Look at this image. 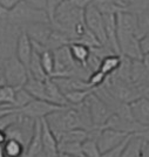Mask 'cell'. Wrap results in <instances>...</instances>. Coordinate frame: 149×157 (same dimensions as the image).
<instances>
[{"instance_id": "obj_17", "label": "cell", "mask_w": 149, "mask_h": 157, "mask_svg": "<svg viewBox=\"0 0 149 157\" xmlns=\"http://www.w3.org/2000/svg\"><path fill=\"white\" fill-rule=\"evenodd\" d=\"M131 81L139 88L149 83V72L142 60L131 61Z\"/></svg>"}, {"instance_id": "obj_35", "label": "cell", "mask_w": 149, "mask_h": 157, "mask_svg": "<svg viewBox=\"0 0 149 157\" xmlns=\"http://www.w3.org/2000/svg\"><path fill=\"white\" fill-rule=\"evenodd\" d=\"M20 1H22V0H0V5H2L8 11H11L19 4Z\"/></svg>"}, {"instance_id": "obj_10", "label": "cell", "mask_w": 149, "mask_h": 157, "mask_svg": "<svg viewBox=\"0 0 149 157\" xmlns=\"http://www.w3.org/2000/svg\"><path fill=\"white\" fill-rule=\"evenodd\" d=\"M21 31L26 33L33 42L44 45L46 47L53 32V26L51 22H34L22 27Z\"/></svg>"}, {"instance_id": "obj_36", "label": "cell", "mask_w": 149, "mask_h": 157, "mask_svg": "<svg viewBox=\"0 0 149 157\" xmlns=\"http://www.w3.org/2000/svg\"><path fill=\"white\" fill-rule=\"evenodd\" d=\"M140 45H141V49H142L143 54L149 53V34L144 35L140 39Z\"/></svg>"}, {"instance_id": "obj_3", "label": "cell", "mask_w": 149, "mask_h": 157, "mask_svg": "<svg viewBox=\"0 0 149 157\" xmlns=\"http://www.w3.org/2000/svg\"><path fill=\"white\" fill-rule=\"evenodd\" d=\"M4 75L6 85L13 87L14 89H19L25 86L29 72L27 66L24 65L14 54L4 61Z\"/></svg>"}, {"instance_id": "obj_22", "label": "cell", "mask_w": 149, "mask_h": 157, "mask_svg": "<svg viewBox=\"0 0 149 157\" xmlns=\"http://www.w3.org/2000/svg\"><path fill=\"white\" fill-rule=\"evenodd\" d=\"M121 61H122V56L119 55V54L108 55V56H106L101 61L100 71L104 73V74H106L107 76H109V75L114 74L119 69V67L121 65Z\"/></svg>"}, {"instance_id": "obj_41", "label": "cell", "mask_w": 149, "mask_h": 157, "mask_svg": "<svg viewBox=\"0 0 149 157\" xmlns=\"http://www.w3.org/2000/svg\"><path fill=\"white\" fill-rule=\"evenodd\" d=\"M8 140L6 130H0V147H2L4 144L6 143V141Z\"/></svg>"}, {"instance_id": "obj_29", "label": "cell", "mask_w": 149, "mask_h": 157, "mask_svg": "<svg viewBox=\"0 0 149 157\" xmlns=\"http://www.w3.org/2000/svg\"><path fill=\"white\" fill-rule=\"evenodd\" d=\"M59 151L71 155V156L84 157L82 152V143L80 142H68V143H59Z\"/></svg>"}, {"instance_id": "obj_33", "label": "cell", "mask_w": 149, "mask_h": 157, "mask_svg": "<svg viewBox=\"0 0 149 157\" xmlns=\"http://www.w3.org/2000/svg\"><path fill=\"white\" fill-rule=\"evenodd\" d=\"M130 135H131V134H130ZM130 135L126 138L124 141H123L122 143L119 144L117 147H115V148H113V149H110V150L104 152V154L101 155V157H122L123 150H124V147H126V144H127V142H128Z\"/></svg>"}, {"instance_id": "obj_20", "label": "cell", "mask_w": 149, "mask_h": 157, "mask_svg": "<svg viewBox=\"0 0 149 157\" xmlns=\"http://www.w3.org/2000/svg\"><path fill=\"white\" fill-rule=\"evenodd\" d=\"M144 140L137 134H131L124 147L122 157H142Z\"/></svg>"}, {"instance_id": "obj_16", "label": "cell", "mask_w": 149, "mask_h": 157, "mask_svg": "<svg viewBox=\"0 0 149 157\" xmlns=\"http://www.w3.org/2000/svg\"><path fill=\"white\" fill-rule=\"evenodd\" d=\"M46 82V94H47V101L52 102L54 105H61V107H69V103L66 98L64 92L60 89L58 83L52 78H48Z\"/></svg>"}, {"instance_id": "obj_37", "label": "cell", "mask_w": 149, "mask_h": 157, "mask_svg": "<svg viewBox=\"0 0 149 157\" xmlns=\"http://www.w3.org/2000/svg\"><path fill=\"white\" fill-rule=\"evenodd\" d=\"M136 134H137L139 136H141L146 142H149V125L148 127H144L142 130L136 132Z\"/></svg>"}, {"instance_id": "obj_31", "label": "cell", "mask_w": 149, "mask_h": 157, "mask_svg": "<svg viewBox=\"0 0 149 157\" xmlns=\"http://www.w3.org/2000/svg\"><path fill=\"white\" fill-rule=\"evenodd\" d=\"M33 96L27 92L26 89L22 87V88H19L15 90V103H14V107L15 109H20L22 107H25L26 105H28L31 101L33 100Z\"/></svg>"}, {"instance_id": "obj_38", "label": "cell", "mask_w": 149, "mask_h": 157, "mask_svg": "<svg viewBox=\"0 0 149 157\" xmlns=\"http://www.w3.org/2000/svg\"><path fill=\"white\" fill-rule=\"evenodd\" d=\"M8 13H10V11L5 8L2 5H0V20H7Z\"/></svg>"}, {"instance_id": "obj_44", "label": "cell", "mask_w": 149, "mask_h": 157, "mask_svg": "<svg viewBox=\"0 0 149 157\" xmlns=\"http://www.w3.org/2000/svg\"><path fill=\"white\" fill-rule=\"evenodd\" d=\"M142 61H143V63H144V66L147 67V69H148V72H149V53L143 54Z\"/></svg>"}, {"instance_id": "obj_8", "label": "cell", "mask_w": 149, "mask_h": 157, "mask_svg": "<svg viewBox=\"0 0 149 157\" xmlns=\"http://www.w3.org/2000/svg\"><path fill=\"white\" fill-rule=\"evenodd\" d=\"M34 128H35V121L34 120L26 117V116H22L21 114H19L18 121L6 130L7 136H8V138H15V140L20 141L27 149V145H28L33 136Z\"/></svg>"}, {"instance_id": "obj_4", "label": "cell", "mask_w": 149, "mask_h": 157, "mask_svg": "<svg viewBox=\"0 0 149 157\" xmlns=\"http://www.w3.org/2000/svg\"><path fill=\"white\" fill-rule=\"evenodd\" d=\"M21 28L7 20H0V60L15 54V46Z\"/></svg>"}, {"instance_id": "obj_32", "label": "cell", "mask_w": 149, "mask_h": 157, "mask_svg": "<svg viewBox=\"0 0 149 157\" xmlns=\"http://www.w3.org/2000/svg\"><path fill=\"white\" fill-rule=\"evenodd\" d=\"M107 78H108V76L99 69V71H95V72L91 73V75H89V78H88V82H89V85H91L92 88L95 89L97 87H101V86L104 85V82H106V80H107Z\"/></svg>"}, {"instance_id": "obj_14", "label": "cell", "mask_w": 149, "mask_h": 157, "mask_svg": "<svg viewBox=\"0 0 149 157\" xmlns=\"http://www.w3.org/2000/svg\"><path fill=\"white\" fill-rule=\"evenodd\" d=\"M64 94L74 90H82V89H93L87 80L74 78V76H67V78H52Z\"/></svg>"}, {"instance_id": "obj_12", "label": "cell", "mask_w": 149, "mask_h": 157, "mask_svg": "<svg viewBox=\"0 0 149 157\" xmlns=\"http://www.w3.org/2000/svg\"><path fill=\"white\" fill-rule=\"evenodd\" d=\"M33 55V44L32 40L29 39V36L27 35L24 31H21L19 34V38L17 41V46H15V56L24 63L25 66H29L31 59Z\"/></svg>"}, {"instance_id": "obj_21", "label": "cell", "mask_w": 149, "mask_h": 157, "mask_svg": "<svg viewBox=\"0 0 149 157\" xmlns=\"http://www.w3.org/2000/svg\"><path fill=\"white\" fill-rule=\"evenodd\" d=\"M89 137V130L86 129H73V130L64 131L57 136L59 143H68V142H80L82 143Z\"/></svg>"}, {"instance_id": "obj_18", "label": "cell", "mask_w": 149, "mask_h": 157, "mask_svg": "<svg viewBox=\"0 0 149 157\" xmlns=\"http://www.w3.org/2000/svg\"><path fill=\"white\" fill-rule=\"evenodd\" d=\"M24 88L34 98L38 100H46L47 101V94H46V82L44 80L34 78L33 75H28L26 83Z\"/></svg>"}, {"instance_id": "obj_1", "label": "cell", "mask_w": 149, "mask_h": 157, "mask_svg": "<svg viewBox=\"0 0 149 157\" xmlns=\"http://www.w3.org/2000/svg\"><path fill=\"white\" fill-rule=\"evenodd\" d=\"M45 120L52 131L55 134V136H59L64 131L84 129L79 110L76 109V107H72V105L54 111Z\"/></svg>"}, {"instance_id": "obj_34", "label": "cell", "mask_w": 149, "mask_h": 157, "mask_svg": "<svg viewBox=\"0 0 149 157\" xmlns=\"http://www.w3.org/2000/svg\"><path fill=\"white\" fill-rule=\"evenodd\" d=\"M28 5L37 8V10H41V11H46L47 12V6H48V0H25Z\"/></svg>"}, {"instance_id": "obj_24", "label": "cell", "mask_w": 149, "mask_h": 157, "mask_svg": "<svg viewBox=\"0 0 149 157\" xmlns=\"http://www.w3.org/2000/svg\"><path fill=\"white\" fill-rule=\"evenodd\" d=\"M15 90L17 89L8 85L0 86V108L15 109Z\"/></svg>"}, {"instance_id": "obj_46", "label": "cell", "mask_w": 149, "mask_h": 157, "mask_svg": "<svg viewBox=\"0 0 149 157\" xmlns=\"http://www.w3.org/2000/svg\"><path fill=\"white\" fill-rule=\"evenodd\" d=\"M58 157H78V156H71V155H66V154H62V152H60Z\"/></svg>"}, {"instance_id": "obj_30", "label": "cell", "mask_w": 149, "mask_h": 157, "mask_svg": "<svg viewBox=\"0 0 149 157\" xmlns=\"http://www.w3.org/2000/svg\"><path fill=\"white\" fill-rule=\"evenodd\" d=\"M139 17V35L140 39L149 34V8L140 11L137 13Z\"/></svg>"}, {"instance_id": "obj_26", "label": "cell", "mask_w": 149, "mask_h": 157, "mask_svg": "<svg viewBox=\"0 0 149 157\" xmlns=\"http://www.w3.org/2000/svg\"><path fill=\"white\" fill-rule=\"evenodd\" d=\"M94 92V89H82V90H74V92L66 93L65 96L68 101L69 105L76 107L84 103L87 98L91 96V94Z\"/></svg>"}, {"instance_id": "obj_19", "label": "cell", "mask_w": 149, "mask_h": 157, "mask_svg": "<svg viewBox=\"0 0 149 157\" xmlns=\"http://www.w3.org/2000/svg\"><path fill=\"white\" fill-rule=\"evenodd\" d=\"M69 51H71L72 58L78 65L87 68V62L91 56V48L81 42H71L69 44ZM88 69V68H87Z\"/></svg>"}, {"instance_id": "obj_42", "label": "cell", "mask_w": 149, "mask_h": 157, "mask_svg": "<svg viewBox=\"0 0 149 157\" xmlns=\"http://www.w3.org/2000/svg\"><path fill=\"white\" fill-rule=\"evenodd\" d=\"M142 157H149V142H146V141H144V144H143Z\"/></svg>"}, {"instance_id": "obj_2", "label": "cell", "mask_w": 149, "mask_h": 157, "mask_svg": "<svg viewBox=\"0 0 149 157\" xmlns=\"http://www.w3.org/2000/svg\"><path fill=\"white\" fill-rule=\"evenodd\" d=\"M7 21L20 28L34 22H51L48 13L46 11L34 8L28 5L25 0L20 1L13 10L10 11Z\"/></svg>"}, {"instance_id": "obj_40", "label": "cell", "mask_w": 149, "mask_h": 157, "mask_svg": "<svg viewBox=\"0 0 149 157\" xmlns=\"http://www.w3.org/2000/svg\"><path fill=\"white\" fill-rule=\"evenodd\" d=\"M140 92H141V95H142L143 98H146L149 100V83L142 86V87L140 88Z\"/></svg>"}, {"instance_id": "obj_13", "label": "cell", "mask_w": 149, "mask_h": 157, "mask_svg": "<svg viewBox=\"0 0 149 157\" xmlns=\"http://www.w3.org/2000/svg\"><path fill=\"white\" fill-rule=\"evenodd\" d=\"M130 111L133 118L137 123H140L143 127L149 125V100L146 98H139L137 100L129 103Z\"/></svg>"}, {"instance_id": "obj_45", "label": "cell", "mask_w": 149, "mask_h": 157, "mask_svg": "<svg viewBox=\"0 0 149 157\" xmlns=\"http://www.w3.org/2000/svg\"><path fill=\"white\" fill-rule=\"evenodd\" d=\"M0 157H7L4 149H2V147H0Z\"/></svg>"}, {"instance_id": "obj_11", "label": "cell", "mask_w": 149, "mask_h": 157, "mask_svg": "<svg viewBox=\"0 0 149 157\" xmlns=\"http://www.w3.org/2000/svg\"><path fill=\"white\" fill-rule=\"evenodd\" d=\"M42 122V151L40 157H58L59 151V141L55 134L49 128L46 120H41Z\"/></svg>"}, {"instance_id": "obj_5", "label": "cell", "mask_w": 149, "mask_h": 157, "mask_svg": "<svg viewBox=\"0 0 149 157\" xmlns=\"http://www.w3.org/2000/svg\"><path fill=\"white\" fill-rule=\"evenodd\" d=\"M84 21H86L87 28L96 36L97 40L102 45L108 46L107 34H106V28H104V14L97 8L95 4L91 2L84 8Z\"/></svg>"}, {"instance_id": "obj_23", "label": "cell", "mask_w": 149, "mask_h": 157, "mask_svg": "<svg viewBox=\"0 0 149 157\" xmlns=\"http://www.w3.org/2000/svg\"><path fill=\"white\" fill-rule=\"evenodd\" d=\"M2 149L7 157H25L26 154V147L15 138H8Z\"/></svg>"}, {"instance_id": "obj_25", "label": "cell", "mask_w": 149, "mask_h": 157, "mask_svg": "<svg viewBox=\"0 0 149 157\" xmlns=\"http://www.w3.org/2000/svg\"><path fill=\"white\" fill-rule=\"evenodd\" d=\"M28 72H29V74L33 75L34 78L44 80V81H46L47 78H49V76L46 74V72L44 71V67L41 65L40 54L35 52L34 49H33L32 59H31V62H29V66H28Z\"/></svg>"}, {"instance_id": "obj_39", "label": "cell", "mask_w": 149, "mask_h": 157, "mask_svg": "<svg viewBox=\"0 0 149 157\" xmlns=\"http://www.w3.org/2000/svg\"><path fill=\"white\" fill-rule=\"evenodd\" d=\"M4 61L5 60H0V86L6 85L5 83V75H4Z\"/></svg>"}, {"instance_id": "obj_27", "label": "cell", "mask_w": 149, "mask_h": 157, "mask_svg": "<svg viewBox=\"0 0 149 157\" xmlns=\"http://www.w3.org/2000/svg\"><path fill=\"white\" fill-rule=\"evenodd\" d=\"M82 152L84 157H101L102 155L96 138L94 137H88L82 142Z\"/></svg>"}, {"instance_id": "obj_6", "label": "cell", "mask_w": 149, "mask_h": 157, "mask_svg": "<svg viewBox=\"0 0 149 157\" xmlns=\"http://www.w3.org/2000/svg\"><path fill=\"white\" fill-rule=\"evenodd\" d=\"M86 103L88 105V109L91 113L94 128H100V129L104 128L108 120L114 114L112 108L104 102L102 98H99L94 92L92 93L91 96L87 98Z\"/></svg>"}, {"instance_id": "obj_15", "label": "cell", "mask_w": 149, "mask_h": 157, "mask_svg": "<svg viewBox=\"0 0 149 157\" xmlns=\"http://www.w3.org/2000/svg\"><path fill=\"white\" fill-rule=\"evenodd\" d=\"M41 151H42V122L41 120H37L34 132L27 145L25 157H40Z\"/></svg>"}, {"instance_id": "obj_28", "label": "cell", "mask_w": 149, "mask_h": 157, "mask_svg": "<svg viewBox=\"0 0 149 157\" xmlns=\"http://www.w3.org/2000/svg\"><path fill=\"white\" fill-rule=\"evenodd\" d=\"M40 59H41V65L44 67L46 74L49 78H53L54 69H55V59H54L53 51H49V49L45 51L42 54H40Z\"/></svg>"}, {"instance_id": "obj_43", "label": "cell", "mask_w": 149, "mask_h": 157, "mask_svg": "<svg viewBox=\"0 0 149 157\" xmlns=\"http://www.w3.org/2000/svg\"><path fill=\"white\" fill-rule=\"evenodd\" d=\"M17 110V109H11V108H0V117H2L4 115H6V114H10V113H12V111Z\"/></svg>"}, {"instance_id": "obj_9", "label": "cell", "mask_w": 149, "mask_h": 157, "mask_svg": "<svg viewBox=\"0 0 149 157\" xmlns=\"http://www.w3.org/2000/svg\"><path fill=\"white\" fill-rule=\"evenodd\" d=\"M129 135L130 134L115 130V129L102 128L101 131H100V134H99V136H97L96 141H97V144H99L100 150L104 154L106 151H108L110 149L117 147L119 144H121Z\"/></svg>"}, {"instance_id": "obj_7", "label": "cell", "mask_w": 149, "mask_h": 157, "mask_svg": "<svg viewBox=\"0 0 149 157\" xmlns=\"http://www.w3.org/2000/svg\"><path fill=\"white\" fill-rule=\"evenodd\" d=\"M62 108H65V107L54 105V103L49 102V101H46V100L33 98L28 105L20 108V109H17V110L22 116H26V117H29L34 121H37V120H44L48 115H51L52 113L60 110Z\"/></svg>"}]
</instances>
